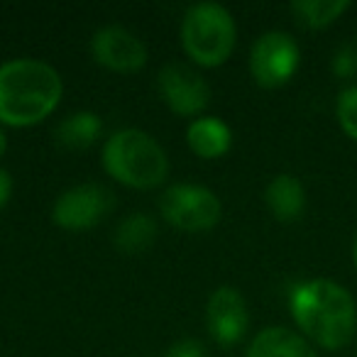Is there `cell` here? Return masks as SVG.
<instances>
[{"label": "cell", "instance_id": "6da1fadb", "mask_svg": "<svg viewBox=\"0 0 357 357\" xmlns=\"http://www.w3.org/2000/svg\"><path fill=\"white\" fill-rule=\"evenodd\" d=\"M289 311L311 345L340 350L357 331V306L345 287L331 279H306L289 291Z\"/></svg>", "mask_w": 357, "mask_h": 357}, {"label": "cell", "instance_id": "7a4b0ae2", "mask_svg": "<svg viewBox=\"0 0 357 357\" xmlns=\"http://www.w3.org/2000/svg\"><path fill=\"white\" fill-rule=\"evenodd\" d=\"M64 81L52 64L32 56L0 64V125L32 128L56 110Z\"/></svg>", "mask_w": 357, "mask_h": 357}, {"label": "cell", "instance_id": "3957f363", "mask_svg": "<svg viewBox=\"0 0 357 357\" xmlns=\"http://www.w3.org/2000/svg\"><path fill=\"white\" fill-rule=\"evenodd\" d=\"M100 162L108 176L130 189H157L169 176V157L149 132L139 128H120L105 139Z\"/></svg>", "mask_w": 357, "mask_h": 357}, {"label": "cell", "instance_id": "277c9868", "mask_svg": "<svg viewBox=\"0 0 357 357\" xmlns=\"http://www.w3.org/2000/svg\"><path fill=\"white\" fill-rule=\"evenodd\" d=\"M238 45V25L233 13L220 3L189 6L181 20V47L194 64L215 69L233 56Z\"/></svg>", "mask_w": 357, "mask_h": 357}, {"label": "cell", "instance_id": "5b68a950", "mask_svg": "<svg viewBox=\"0 0 357 357\" xmlns=\"http://www.w3.org/2000/svg\"><path fill=\"white\" fill-rule=\"evenodd\" d=\"M159 213L184 233L213 230L223 218V204L213 189L201 184H174L159 196Z\"/></svg>", "mask_w": 357, "mask_h": 357}, {"label": "cell", "instance_id": "8992f818", "mask_svg": "<svg viewBox=\"0 0 357 357\" xmlns=\"http://www.w3.org/2000/svg\"><path fill=\"white\" fill-rule=\"evenodd\" d=\"M301 64V50L289 32L269 30L255 40L250 50V74L262 89L289 84Z\"/></svg>", "mask_w": 357, "mask_h": 357}, {"label": "cell", "instance_id": "52a82bcc", "mask_svg": "<svg viewBox=\"0 0 357 357\" xmlns=\"http://www.w3.org/2000/svg\"><path fill=\"white\" fill-rule=\"evenodd\" d=\"M115 208V196L103 184H76L66 189L52 206V220L61 230L81 233L108 218Z\"/></svg>", "mask_w": 357, "mask_h": 357}, {"label": "cell", "instance_id": "ba28073f", "mask_svg": "<svg viewBox=\"0 0 357 357\" xmlns=\"http://www.w3.org/2000/svg\"><path fill=\"white\" fill-rule=\"evenodd\" d=\"M157 91L164 105L181 118H201L211 103V84L194 66L181 61H169L159 69Z\"/></svg>", "mask_w": 357, "mask_h": 357}, {"label": "cell", "instance_id": "9c48e42d", "mask_svg": "<svg viewBox=\"0 0 357 357\" xmlns=\"http://www.w3.org/2000/svg\"><path fill=\"white\" fill-rule=\"evenodd\" d=\"M91 56L115 74H135L147 64V45L128 27L105 25L91 37Z\"/></svg>", "mask_w": 357, "mask_h": 357}, {"label": "cell", "instance_id": "30bf717a", "mask_svg": "<svg viewBox=\"0 0 357 357\" xmlns=\"http://www.w3.org/2000/svg\"><path fill=\"white\" fill-rule=\"evenodd\" d=\"M206 328L220 347H233L250 328V311L245 296L235 287H218L206 303Z\"/></svg>", "mask_w": 357, "mask_h": 357}, {"label": "cell", "instance_id": "8fae6325", "mask_svg": "<svg viewBox=\"0 0 357 357\" xmlns=\"http://www.w3.org/2000/svg\"><path fill=\"white\" fill-rule=\"evenodd\" d=\"M186 144L201 159H220L233 147V130L215 115L194 118L186 128Z\"/></svg>", "mask_w": 357, "mask_h": 357}, {"label": "cell", "instance_id": "7c38bea8", "mask_svg": "<svg viewBox=\"0 0 357 357\" xmlns=\"http://www.w3.org/2000/svg\"><path fill=\"white\" fill-rule=\"evenodd\" d=\"M245 357H318L313 345L287 326H269L259 331L248 345Z\"/></svg>", "mask_w": 357, "mask_h": 357}, {"label": "cell", "instance_id": "4fadbf2b", "mask_svg": "<svg viewBox=\"0 0 357 357\" xmlns=\"http://www.w3.org/2000/svg\"><path fill=\"white\" fill-rule=\"evenodd\" d=\"M264 204L279 223H296L306 211V189L294 174H277L264 189Z\"/></svg>", "mask_w": 357, "mask_h": 357}, {"label": "cell", "instance_id": "5bb4252c", "mask_svg": "<svg viewBox=\"0 0 357 357\" xmlns=\"http://www.w3.org/2000/svg\"><path fill=\"white\" fill-rule=\"evenodd\" d=\"M103 135V120L93 110H76L61 118L54 128V139L64 149H89Z\"/></svg>", "mask_w": 357, "mask_h": 357}, {"label": "cell", "instance_id": "9a60e30c", "mask_svg": "<svg viewBox=\"0 0 357 357\" xmlns=\"http://www.w3.org/2000/svg\"><path fill=\"white\" fill-rule=\"evenodd\" d=\"M157 240V220L149 213H130L115 228V248L123 255H142Z\"/></svg>", "mask_w": 357, "mask_h": 357}, {"label": "cell", "instance_id": "2e32d148", "mask_svg": "<svg viewBox=\"0 0 357 357\" xmlns=\"http://www.w3.org/2000/svg\"><path fill=\"white\" fill-rule=\"evenodd\" d=\"M289 10L294 13L298 25L308 30H323L350 10V0H296L289 6Z\"/></svg>", "mask_w": 357, "mask_h": 357}, {"label": "cell", "instance_id": "e0dca14e", "mask_svg": "<svg viewBox=\"0 0 357 357\" xmlns=\"http://www.w3.org/2000/svg\"><path fill=\"white\" fill-rule=\"evenodd\" d=\"M335 115H337V123H340L342 132L357 142V84L347 86V89H342L340 93H337Z\"/></svg>", "mask_w": 357, "mask_h": 357}, {"label": "cell", "instance_id": "ac0fdd59", "mask_svg": "<svg viewBox=\"0 0 357 357\" xmlns=\"http://www.w3.org/2000/svg\"><path fill=\"white\" fill-rule=\"evenodd\" d=\"M331 69L337 79H352V76H357V37L345 42L342 47H337V52L333 54Z\"/></svg>", "mask_w": 357, "mask_h": 357}, {"label": "cell", "instance_id": "d6986e66", "mask_svg": "<svg viewBox=\"0 0 357 357\" xmlns=\"http://www.w3.org/2000/svg\"><path fill=\"white\" fill-rule=\"evenodd\" d=\"M164 357H206V347L194 337H181L169 347Z\"/></svg>", "mask_w": 357, "mask_h": 357}, {"label": "cell", "instance_id": "ffe728a7", "mask_svg": "<svg viewBox=\"0 0 357 357\" xmlns=\"http://www.w3.org/2000/svg\"><path fill=\"white\" fill-rule=\"evenodd\" d=\"M13 176H10V172H8L6 167H0V211L6 208L8 206V201H10V196H13Z\"/></svg>", "mask_w": 357, "mask_h": 357}, {"label": "cell", "instance_id": "44dd1931", "mask_svg": "<svg viewBox=\"0 0 357 357\" xmlns=\"http://www.w3.org/2000/svg\"><path fill=\"white\" fill-rule=\"evenodd\" d=\"M6 152H8V135L3 130V125H0V157H6Z\"/></svg>", "mask_w": 357, "mask_h": 357}, {"label": "cell", "instance_id": "7402d4cb", "mask_svg": "<svg viewBox=\"0 0 357 357\" xmlns=\"http://www.w3.org/2000/svg\"><path fill=\"white\" fill-rule=\"evenodd\" d=\"M352 264L357 269V235H355V243H352Z\"/></svg>", "mask_w": 357, "mask_h": 357}]
</instances>
